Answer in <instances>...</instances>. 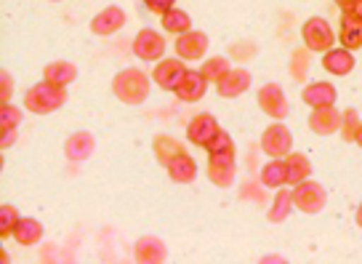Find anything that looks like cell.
Here are the masks:
<instances>
[{
	"label": "cell",
	"mask_w": 362,
	"mask_h": 264,
	"mask_svg": "<svg viewBox=\"0 0 362 264\" xmlns=\"http://www.w3.org/2000/svg\"><path fill=\"white\" fill-rule=\"evenodd\" d=\"M218 134V123H216L214 115H208V113H203V115H194L192 123L187 126V139L192 142V144H197V147H208V142Z\"/></svg>",
	"instance_id": "5bb4252c"
},
{
	"label": "cell",
	"mask_w": 362,
	"mask_h": 264,
	"mask_svg": "<svg viewBox=\"0 0 362 264\" xmlns=\"http://www.w3.org/2000/svg\"><path fill=\"white\" fill-rule=\"evenodd\" d=\"M229 59H224V57H214V59H205V64H203V72L208 81H214V83H218L221 78H224L226 72H229Z\"/></svg>",
	"instance_id": "f1b7e54d"
},
{
	"label": "cell",
	"mask_w": 362,
	"mask_h": 264,
	"mask_svg": "<svg viewBox=\"0 0 362 264\" xmlns=\"http://www.w3.org/2000/svg\"><path fill=\"white\" fill-rule=\"evenodd\" d=\"M0 78H3V102H8V99H11V72L3 69Z\"/></svg>",
	"instance_id": "8d00e7d4"
},
{
	"label": "cell",
	"mask_w": 362,
	"mask_h": 264,
	"mask_svg": "<svg viewBox=\"0 0 362 264\" xmlns=\"http://www.w3.org/2000/svg\"><path fill=\"white\" fill-rule=\"evenodd\" d=\"M322 67L333 72V75H349L354 69V54L349 48H328L325 57H322Z\"/></svg>",
	"instance_id": "44dd1931"
},
{
	"label": "cell",
	"mask_w": 362,
	"mask_h": 264,
	"mask_svg": "<svg viewBox=\"0 0 362 264\" xmlns=\"http://www.w3.org/2000/svg\"><path fill=\"white\" fill-rule=\"evenodd\" d=\"M208 91V78L200 69H187V75L181 78L179 88H176V99L179 102H200Z\"/></svg>",
	"instance_id": "4fadbf2b"
},
{
	"label": "cell",
	"mask_w": 362,
	"mask_h": 264,
	"mask_svg": "<svg viewBox=\"0 0 362 264\" xmlns=\"http://www.w3.org/2000/svg\"><path fill=\"white\" fill-rule=\"evenodd\" d=\"M208 155H216V152H235V144H232V137L218 128V134H216L211 142H208Z\"/></svg>",
	"instance_id": "836d02e7"
},
{
	"label": "cell",
	"mask_w": 362,
	"mask_h": 264,
	"mask_svg": "<svg viewBox=\"0 0 362 264\" xmlns=\"http://www.w3.org/2000/svg\"><path fill=\"white\" fill-rule=\"evenodd\" d=\"M341 120H344V113L336 110V104L333 107H315L309 115V128L320 137H328V134H339Z\"/></svg>",
	"instance_id": "8fae6325"
},
{
	"label": "cell",
	"mask_w": 362,
	"mask_h": 264,
	"mask_svg": "<svg viewBox=\"0 0 362 264\" xmlns=\"http://www.w3.org/2000/svg\"><path fill=\"white\" fill-rule=\"evenodd\" d=\"M16 142V128H0V147L8 149Z\"/></svg>",
	"instance_id": "d590c367"
},
{
	"label": "cell",
	"mask_w": 362,
	"mask_h": 264,
	"mask_svg": "<svg viewBox=\"0 0 362 264\" xmlns=\"http://www.w3.org/2000/svg\"><path fill=\"white\" fill-rule=\"evenodd\" d=\"M293 206H296L293 193L280 187V193H277V197H274V203H272V208H269V214H267V217H269V222H274V224H277V222H285Z\"/></svg>",
	"instance_id": "4316f807"
},
{
	"label": "cell",
	"mask_w": 362,
	"mask_h": 264,
	"mask_svg": "<svg viewBox=\"0 0 362 264\" xmlns=\"http://www.w3.org/2000/svg\"><path fill=\"white\" fill-rule=\"evenodd\" d=\"M261 184H264V187H272V190L285 187V184H288V166H285V161L274 158V161L267 163V166L261 168Z\"/></svg>",
	"instance_id": "d4e9b609"
},
{
	"label": "cell",
	"mask_w": 362,
	"mask_h": 264,
	"mask_svg": "<svg viewBox=\"0 0 362 264\" xmlns=\"http://www.w3.org/2000/svg\"><path fill=\"white\" fill-rule=\"evenodd\" d=\"M208 179L216 187H229L235 182V152H216L208 161Z\"/></svg>",
	"instance_id": "30bf717a"
},
{
	"label": "cell",
	"mask_w": 362,
	"mask_h": 264,
	"mask_svg": "<svg viewBox=\"0 0 362 264\" xmlns=\"http://www.w3.org/2000/svg\"><path fill=\"white\" fill-rule=\"evenodd\" d=\"M128 22V16H125L123 8H117V6H107L104 11H99L93 19H90V33L99 35V38H110V35L120 33Z\"/></svg>",
	"instance_id": "ba28073f"
},
{
	"label": "cell",
	"mask_w": 362,
	"mask_h": 264,
	"mask_svg": "<svg viewBox=\"0 0 362 264\" xmlns=\"http://www.w3.org/2000/svg\"><path fill=\"white\" fill-rule=\"evenodd\" d=\"M301 38H304V46L315 54V51H328L333 48V30H330V24L325 19H320V16H312L309 22H304L301 27Z\"/></svg>",
	"instance_id": "277c9868"
},
{
	"label": "cell",
	"mask_w": 362,
	"mask_h": 264,
	"mask_svg": "<svg viewBox=\"0 0 362 264\" xmlns=\"http://www.w3.org/2000/svg\"><path fill=\"white\" fill-rule=\"evenodd\" d=\"M360 115H357V110H344V120H341V137L346 139V142H354L357 137V131H360Z\"/></svg>",
	"instance_id": "4dcf8cb0"
},
{
	"label": "cell",
	"mask_w": 362,
	"mask_h": 264,
	"mask_svg": "<svg viewBox=\"0 0 362 264\" xmlns=\"http://www.w3.org/2000/svg\"><path fill=\"white\" fill-rule=\"evenodd\" d=\"M184 152V147H181L176 139L170 137H155V155H158V161L163 163V166H168L176 155H181Z\"/></svg>",
	"instance_id": "83f0119b"
},
{
	"label": "cell",
	"mask_w": 362,
	"mask_h": 264,
	"mask_svg": "<svg viewBox=\"0 0 362 264\" xmlns=\"http://www.w3.org/2000/svg\"><path fill=\"white\" fill-rule=\"evenodd\" d=\"M144 6H147L152 13H158V16H163L165 11H170L173 6H176V0H144Z\"/></svg>",
	"instance_id": "e575fe53"
},
{
	"label": "cell",
	"mask_w": 362,
	"mask_h": 264,
	"mask_svg": "<svg viewBox=\"0 0 362 264\" xmlns=\"http://www.w3.org/2000/svg\"><path fill=\"white\" fill-rule=\"evenodd\" d=\"M259 107L267 113L269 117L274 120H285L288 117V99H285L283 88L277 86V83H267V86H261L259 91Z\"/></svg>",
	"instance_id": "52a82bcc"
},
{
	"label": "cell",
	"mask_w": 362,
	"mask_h": 264,
	"mask_svg": "<svg viewBox=\"0 0 362 264\" xmlns=\"http://www.w3.org/2000/svg\"><path fill=\"white\" fill-rule=\"evenodd\" d=\"M351 13H357V16H362V0H357V3H354V8H351Z\"/></svg>",
	"instance_id": "f35d334b"
},
{
	"label": "cell",
	"mask_w": 362,
	"mask_h": 264,
	"mask_svg": "<svg viewBox=\"0 0 362 264\" xmlns=\"http://www.w3.org/2000/svg\"><path fill=\"white\" fill-rule=\"evenodd\" d=\"M293 203L298 211H304V214H320L322 208H325V200H328V195H325V190L320 187L317 182H309V179H304V182L293 184Z\"/></svg>",
	"instance_id": "3957f363"
},
{
	"label": "cell",
	"mask_w": 362,
	"mask_h": 264,
	"mask_svg": "<svg viewBox=\"0 0 362 264\" xmlns=\"http://www.w3.org/2000/svg\"><path fill=\"white\" fill-rule=\"evenodd\" d=\"M64 102H67V88H64V86H57V83H48L45 78L24 93V107H27L30 113H35V115L57 113V110L64 107Z\"/></svg>",
	"instance_id": "6da1fadb"
},
{
	"label": "cell",
	"mask_w": 362,
	"mask_h": 264,
	"mask_svg": "<svg viewBox=\"0 0 362 264\" xmlns=\"http://www.w3.org/2000/svg\"><path fill=\"white\" fill-rule=\"evenodd\" d=\"M357 224L362 227V203H360V208H357Z\"/></svg>",
	"instance_id": "60d3db41"
},
{
	"label": "cell",
	"mask_w": 362,
	"mask_h": 264,
	"mask_svg": "<svg viewBox=\"0 0 362 264\" xmlns=\"http://www.w3.org/2000/svg\"><path fill=\"white\" fill-rule=\"evenodd\" d=\"M291 144H293V137L285 123H272L264 134H261V149L269 155V158H285L291 155Z\"/></svg>",
	"instance_id": "5b68a950"
},
{
	"label": "cell",
	"mask_w": 362,
	"mask_h": 264,
	"mask_svg": "<svg viewBox=\"0 0 362 264\" xmlns=\"http://www.w3.org/2000/svg\"><path fill=\"white\" fill-rule=\"evenodd\" d=\"M301 99H304L312 110H315V107H333V104H336V99H339V91L333 88V83L315 81V83H309V86L304 88Z\"/></svg>",
	"instance_id": "2e32d148"
},
{
	"label": "cell",
	"mask_w": 362,
	"mask_h": 264,
	"mask_svg": "<svg viewBox=\"0 0 362 264\" xmlns=\"http://www.w3.org/2000/svg\"><path fill=\"white\" fill-rule=\"evenodd\" d=\"M184 75H187L184 59H163V62H158L155 72H152V81L158 83L163 91H176Z\"/></svg>",
	"instance_id": "9c48e42d"
},
{
	"label": "cell",
	"mask_w": 362,
	"mask_h": 264,
	"mask_svg": "<svg viewBox=\"0 0 362 264\" xmlns=\"http://www.w3.org/2000/svg\"><path fill=\"white\" fill-rule=\"evenodd\" d=\"M354 142H357V144L362 147V126H360V131H357V137H354Z\"/></svg>",
	"instance_id": "ab89813d"
},
{
	"label": "cell",
	"mask_w": 362,
	"mask_h": 264,
	"mask_svg": "<svg viewBox=\"0 0 362 264\" xmlns=\"http://www.w3.org/2000/svg\"><path fill=\"white\" fill-rule=\"evenodd\" d=\"M165 256H168V248H165V243L160 241V238H141V241L136 243V262H144V264H160L165 262Z\"/></svg>",
	"instance_id": "d6986e66"
},
{
	"label": "cell",
	"mask_w": 362,
	"mask_h": 264,
	"mask_svg": "<svg viewBox=\"0 0 362 264\" xmlns=\"http://www.w3.org/2000/svg\"><path fill=\"white\" fill-rule=\"evenodd\" d=\"M22 123V110L11 102H0V128H16Z\"/></svg>",
	"instance_id": "1f68e13d"
},
{
	"label": "cell",
	"mask_w": 362,
	"mask_h": 264,
	"mask_svg": "<svg viewBox=\"0 0 362 264\" xmlns=\"http://www.w3.org/2000/svg\"><path fill=\"white\" fill-rule=\"evenodd\" d=\"M336 3H339V8H341V11H351L357 0H336Z\"/></svg>",
	"instance_id": "74e56055"
},
{
	"label": "cell",
	"mask_w": 362,
	"mask_h": 264,
	"mask_svg": "<svg viewBox=\"0 0 362 264\" xmlns=\"http://www.w3.org/2000/svg\"><path fill=\"white\" fill-rule=\"evenodd\" d=\"M208 43H211L208 35L189 30V33H184L176 38V54H179V59H184V62H200V59L205 57V51H208Z\"/></svg>",
	"instance_id": "7c38bea8"
},
{
	"label": "cell",
	"mask_w": 362,
	"mask_h": 264,
	"mask_svg": "<svg viewBox=\"0 0 362 264\" xmlns=\"http://www.w3.org/2000/svg\"><path fill=\"white\" fill-rule=\"evenodd\" d=\"M285 166H288V184H291V187L309 179V173H312V163H309V158L301 155V152L285 155Z\"/></svg>",
	"instance_id": "cb8c5ba5"
},
{
	"label": "cell",
	"mask_w": 362,
	"mask_h": 264,
	"mask_svg": "<svg viewBox=\"0 0 362 264\" xmlns=\"http://www.w3.org/2000/svg\"><path fill=\"white\" fill-rule=\"evenodd\" d=\"M165 171H168V176L176 184H192L194 179H197V163H194L187 152H181V155H176V158L165 166Z\"/></svg>",
	"instance_id": "ffe728a7"
},
{
	"label": "cell",
	"mask_w": 362,
	"mask_h": 264,
	"mask_svg": "<svg viewBox=\"0 0 362 264\" xmlns=\"http://www.w3.org/2000/svg\"><path fill=\"white\" fill-rule=\"evenodd\" d=\"M216 88L218 93L224 96V99H235L240 93H245L250 88V72L248 69H229L221 81L216 83Z\"/></svg>",
	"instance_id": "e0dca14e"
},
{
	"label": "cell",
	"mask_w": 362,
	"mask_h": 264,
	"mask_svg": "<svg viewBox=\"0 0 362 264\" xmlns=\"http://www.w3.org/2000/svg\"><path fill=\"white\" fill-rule=\"evenodd\" d=\"M339 40L344 48L349 51H357L362 46V16L351 11H344L341 16V30H339Z\"/></svg>",
	"instance_id": "ac0fdd59"
},
{
	"label": "cell",
	"mask_w": 362,
	"mask_h": 264,
	"mask_svg": "<svg viewBox=\"0 0 362 264\" xmlns=\"http://www.w3.org/2000/svg\"><path fill=\"white\" fill-rule=\"evenodd\" d=\"M43 78L48 83H57V86H64V88H67L72 81H78V67H75L72 62H51V64L43 69Z\"/></svg>",
	"instance_id": "7402d4cb"
},
{
	"label": "cell",
	"mask_w": 362,
	"mask_h": 264,
	"mask_svg": "<svg viewBox=\"0 0 362 264\" xmlns=\"http://www.w3.org/2000/svg\"><path fill=\"white\" fill-rule=\"evenodd\" d=\"M309 48H298L293 51V59H291V75H293L296 81H304L306 78V69H309Z\"/></svg>",
	"instance_id": "d6a6232c"
},
{
	"label": "cell",
	"mask_w": 362,
	"mask_h": 264,
	"mask_svg": "<svg viewBox=\"0 0 362 264\" xmlns=\"http://www.w3.org/2000/svg\"><path fill=\"white\" fill-rule=\"evenodd\" d=\"M134 54L144 62H160L165 59V38L158 30H141L134 38Z\"/></svg>",
	"instance_id": "8992f818"
},
{
	"label": "cell",
	"mask_w": 362,
	"mask_h": 264,
	"mask_svg": "<svg viewBox=\"0 0 362 264\" xmlns=\"http://www.w3.org/2000/svg\"><path fill=\"white\" fill-rule=\"evenodd\" d=\"M40 238H43V224L37 219H19V224L13 230V241L19 246H35V243H40Z\"/></svg>",
	"instance_id": "603a6c76"
},
{
	"label": "cell",
	"mask_w": 362,
	"mask_h": 264,
	"mask_svg": "<svg viewBox=\"0 0 362 264\" xmlns=\"http://www.w3.org/2000/svg\"><path fill=\"white\" fill-rule=\"evenodd\" d=\"M160 22H163V30L170 35H184L192 30V19H189V13L181 11V8H170V11H165L163 16H160Z\"/></svg>",
	"instance_id": "484cf974"
},
{
	"label": "cell",
	"mask_w": 362,
	"mask_h": 264,
	"mask_svg": "<svg viewBox=\"0 0 362 264\" xmlns=\"http://www.w3.org/2000/svg\"><path fill=\"white\" fill-rule=\"evenodd\" d=\"M19 214H16V208L8 206V203H3L0 206V238L6 241V238H11L13 230H16V224H19Z\"/></svg>",
	"instance_id": "f546056e"
},
{
	"label": "cell",
	"mask_w": 362,
	"mask_h": 264,
	"mask_svg": "<svg viewBox=\"0 0 362 264\" xmlns=\"http://www.w3.org/2000/svg\"><path fill=\"white\" fill-rule=\"evenodd\" d=\"M93 149H96V139H93V134H88V131H75V134L64 142V155H67L72 163L88 161L90 155H93Z\"/></svg>",
	"instance_id": "9a60e30c"
},
{
	"label": "cell",
	"mask_w": 362,
	"mask_h": 264,
	"mask_svg": "<svg viewBox=\"0 0 362 264\" xmlns=\"http://www.w3.org/2000/svg\"><path fill=\"white\" fill-rule=\"evenodd\" d=\"M115 96L125 104H141L149 96V78L136 67H128L117 72L112 81Z\"/></svg>",
	"instance_id": "7a4b0ae2"
}]
</instances>
